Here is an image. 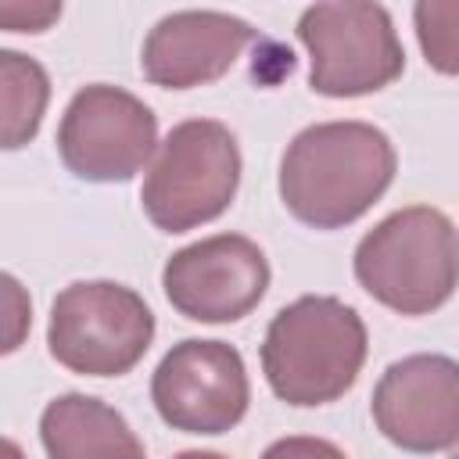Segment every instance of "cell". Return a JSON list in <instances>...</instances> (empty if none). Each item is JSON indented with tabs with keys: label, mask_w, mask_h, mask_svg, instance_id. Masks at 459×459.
<instances>
[{
	"label": "cell",
	"mask_w": 459,
	"mask_h": 459,
	"mask_svg": "<svg viewBox=\"0 0 459 459\" xmlns=\"http://www.w3.org/2000/svg\"><path fill=\"white\" fill-rule=\"evenodd\" d=\"M47 459H147L126 416L93 394H57L39 416Z\"/></svg>",
	"instance_id": "7c38bea8"
},
{
	"label": "cell",
	"mask_w": 459,
	"mask_h": 459,
	"mask_svg": "<svg viewBox=\"0 0 459 459\" xmlns=\"http://www.w3.org/2000/svg\"><path fill=\"white\" fill-rule=\"evenodd\" d=\"M65 169L86 183H126L158 154V118L129 90L82 86L57 126Z\"/></svg>",
	"instance_id": "52a82bcc"
},
{
	"label": "cell",
	"mask_w": 459,
	"mask_h": 459,
	"mask_svg": "<svg viewBox=\"0 0 459 459\" xmlns=\"http://www.w3.org/2000/svg\"><path fill=\"white\" fill-rule=\"evenodd\" d=\"M237 186V136L215 118H186L158 143L140 186V204L161 233H186L219 219L233 204Z\"/></svg>",
	"instance_id": "277c9868"
},
{
	"label": "cell",
	"mask_w": 459,
	"mask_h": 459,
	"mask_svg": "<svg viewBox=\"0 0 459 459\" xmlns=\"http://www.w3.org/2000/svg\"><path fill=\"white\" fill-rule=\"evenodd\" d=\"M172 459H226V455H219V452H201V448H186V452H179V455H172Z\"/></svg>",
	"instance_id": "d6986e66"
},
{
	"label": "cell",
	"mask_w": 459,
	"mask_h": 459,
	"mask_svg": "<svg viewBox=\"0 0 459 459\" xmlns=\"http://www.w3.org/2000/svg\"><path fill=\"white\" fill-rule=\"evenodd\" d=\"M359 287L398 316H427L459 287V230L430 204L380 219L355 244Z\"/></svg>",
	"instance_id": "3957f363"
},
{
	"label": "cell",
	"mask_w": 459,
	"mask_h": 459,
	"mask_svg": "<svg viewBox=\"0 0 459 459\" xmlns=\"http://www.w3.org/2000/svg\"><path fill=\"white\" fill-rule=\"evenodd\" d=\"M57 18H61V4H18V0L0 4V25L7 32H43Z\"/></svg>",
	"instance_id": "9a60e30c"
},
{
	"label": "cell",
	"mask_w": 459,
	"mask_h": 459,
	"mask_svg": "<svg viewBox=\"0 0 459 459\" xmlns=\"http://www.w3.org/2000/svg\"><path fill=\"white\" fill-rule=\"evenodd\" d=\"M366 348V323L351 305L305 294L273 316L262 341V373L280 402L326 405L359 380Z\"/></svg>",
	"instance_id": "7a4b0ae2"
},
{
	"label": "cell",
	"mask_w": 459,
	"mask_h": 459,
	"mask_svg": "<svg viewBox=\"0 0 459 459\" xmlns=\"http://www.w3.org/2000/svg\"><path fill=\"white\" fill-rule=\"evenodd\" d=\"M373 423L402 452L430 455L459 445V362L448 355H405L373 387Z\"/></svg>",
	"instance_id": "30bf717a"
},
{
	"label": "cell",
	"mask_w": 459,
	"mask_h": 459,
	"mask_svg": "<svg viewBox=\"0 0 459 459\" xmlns=\"http://www.w3.org/2000/svg\"><path fill=\"white\" fill-rule=\"evenodd\" d=\"M0 459H25V455H22V448H18V441H11V437H4V445H0Z\"/></svg>",
	"instance_id": "ac0fdd59"
},
{
	"label": "cell",
	"mask_w": 459,
	"mask_h": 459,
	"mask_svg": "<svg viewBox=\"0 0 459 459\" xmlns=\"http://www.w3.org/2000/svg\"><path fill=\"white\" fill-rule=\"evenodd\" d=\"M308 86L323 97H366L405 72V50L380 4H312L298 18Z\"/></svg>",
	"instance_id": "8992f818"
},
{
	"label": "cell",
	"mask_w": 459,
	"mask_h": 459,
	"mask_svg": "<svg viewBox=\"0 0 459 459\" xmlns=\"http://www.w3.org/2000/svg\"><path fill=\"white\" fill-rule=\"evenodd\" d=\"M4 312H7V330H4V355H11L18 344H22V337H25V330H29V298H25V290H22V283L11 276V273H4Z\"/></svg>",
	"instance_id": "e0dca14e"
},
{
	"label": "cell",
	"mask_w": 459,
	"mask_h": 459,
	"mask_svg": "<svg viewBox=\"0 0 459 459\" xmlns=\"http://www.w3.org/2000/svg\"><path fill=\"white\" fill-rule=\"evenodd\" d=\"M452 459H459V452H455V455H452Z\"/></svg>",
	"instance_id": "ffe728a7"
},
{
	"label": "cell",
	"mask_w": 459,
	"mask_h": 459,
	"mask_svg": "<svg viewBox=\"0 0 459 459\" xmlns=\"http://www.w3.org/2000/svg\"><path fill=\"white\" fill-rule=\"evenodd\" d=\"M262 459H348L333 441L326 437H308V434H290V437H280L273 441Z\"/></svg>",
	"instance_id": "2e32d148"
},
{
	"label": "cell",
	"mask_w": 459,
	"mask_h": 459,
	"mask_svg": "<svg viewBox=\"0 0 459 459\" xmlns=\"http://www.w3.org/2000/svg\"><path fill=\"white\" fill-rule=\"evenodd\" d=\"M255 29L226 11H172L143 39L140 72L161 90H194L222 79Z\"/></svg>",
	"instance_id": "8fae6325"
},
{
	"label": "cell",
	"mask_w": 459,
	"mask_h": 459,
	"mask_svg": "<svg viewBox=\"0 0 459 459\" xmlns=\"http://www.w3.org/2000/svg\"><path fill=\"white\" fill-rule=\"evenodd\" d=\"M394 143L369 122H316L280 158V201L312 230H344L362 219L391 186Z\"/></svg>",
	"instance_id": "6da1fadb"
},
{
	"label": "cell",
	"mask_w": 459,
	"mask_h": 459,
	"mask_svg": "<svg viewBox=\"0 0 459 459\" xmlns=\"http://www.w3.org/2000/svg\"><path fill=\"white\" fill-rule=\"evenodd\" d=\"M154 341V312L147 301L111 280H82L65 287L50 305L47 348L82 377L129 373Z\"/></svg>",
	"instance_id": "5b68a950"
},
{
	"label": "cell",
	"mask_w": 459,
	"mask_h": 459,
	"mask_svg": "<svg viewBox=\"0 0 459 459\" xmlns=\"http://www.w3.org/2000/svg\"><path fill=\"white\" fill-rule=\"evenodd\" d=\"M0 90H4V147H25L43 122L50 100V79L39 61L18 50H0Z\"/></svg>",
	"instance_id": "4fadbf2b"
},
{
	"label": "cell",
	"mask_w": 459,
	"mask_h": 459,
	"mask_svg": "<svg viewBox=\"0 0 459 459\" xmlns=\"http://www.w3.org/2000/svg\"><path fill=\"white\" fill-rule=\"evenodd\" d=\"M412 25L423 61L441 75H459V0H420Z\"/></svg>",
	"instance_id": "5bb4252c"
},
{
	"label": "cell",
	"mask_w": 459,
	"mask_h": 459,
	"mask_svg": "<svg viewBox=\"0 0 459 459\" xmlns=\"http://www.w3.org/2000/svg\"><path fill=\"white\" fill-rule=\"evenodd\" d=\"M169 305L194 323H237L269 290L262 247L240 233H215L179 247L161 269Z\"/></svg>",
	"instance_id": "9c48e42d"
},
{
	"label": "cell",
	"mask_w": 459,
	"mask_h": 459,
	"mask_svg": "<svg viewBox=\"0 0 459 459\" xmlns=\"http://www.w3.org/2000/svg\"><path fill=\"white\" fill-rule=\"evenodd\" d=\"M158 416L183 434H226L251 402L244 359L226 341L186 337L165 351L151 377Z\"/></svg>",
	"instance_id": "ba28073f"
}]
</instances>
